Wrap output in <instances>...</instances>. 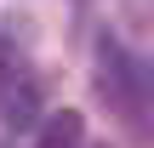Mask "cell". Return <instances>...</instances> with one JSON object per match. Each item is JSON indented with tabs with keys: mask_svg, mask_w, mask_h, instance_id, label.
I'll use <instances>...</instances> for the list:
<instances>
[{
	"mask_svg": "<svg viewBox=\"0 0 154 148\" xmlns=\"http://www.w3.org/2000/svg\"><path fill=\"white\" fill-rule=\"evenodd\" d=\"M80 131H86V120H80L74 108L46 114V137H40V148H74V143H80Z\"/></svg>",
	"mask_w": 154,
	"mask_h": 148,
	"instance_id": "cell-1",
	"label": "cell"
},
{
	"mask_svg": "<svg viewBox=\"0 0 154 148\" xmlns=\"http://www.w3.org/2000/svg\"><path fill=\"white\" fill-rule=\"evenodd\" d=\"M6 120H11L17 131H29V125H34V91H17V97L6 103Z\"/></svg>",
	"mask_w": 154,
	"mask_h": 148,
	"instance_id": "cell-2",
	"label": "cell"
}]
</instances>
